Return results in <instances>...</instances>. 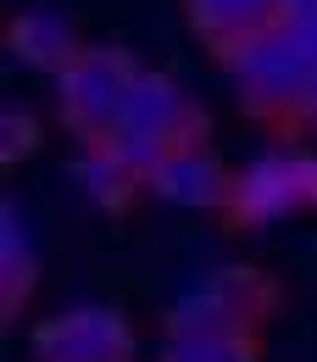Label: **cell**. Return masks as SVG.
Wrapping results in <instances>:
<instances>
[{
	"mask_svg": "<svg viewBox=\"0 0 317 362\" xmlns=\"http://www.w3.org/2000/svg\"><path fill=\"white\" fill-rule=\"evenodd\" d=\"M234 78L239 100L256 112V117H273V123H301V106L312 100L317 90V56L306 50V40L278 17L268 28L234 40V45L217 56Z\"/></svg>",
	"mask_w": 317,
	"mask_h": 362,
	"instance_id": "obj_1",
	"label": "cell"
},
{
	"mask_svg": "<svg viewBox=\"0 0 317 362\" xmlns=\"http://www.w3.org/2000/svg\"><path fill=\"white\" fill-rule=\"evenodd\" d=\"M100 145H106V156H112L128 179L145 184L167 151L206 145V112L189 100V90H184L179 78H167V73H139V84H134V95H128V106H123V117H117V129L100 139Z\"/></svg>",
	"mask_w": 317,
	"mask_h": 362,
	"instance_id": "obj_2",
	"label": "cell"
},
{
	"mask_svg": "<svg viewBox=\"0 0 317 362\" xmlns=\"http://www.w3.org/2000/svg\"><path fill=\"white\" fill-rule=\"evenodd\" d=\"M139 73H145V67H139L128 50L84 45L61 73H50V78H56L61 123L84 139V145H100V139L117 129V117H123V106H128V95H134Z\"/></svg>",
	"mask_w": 317,
	"mask_h": 362,
	"instance_id": "obj_3",
	"label": "cell"
},
{
	"mask_svg": "<svg viewBox=\"0 0 317 362\" xmlns=\"http://www.w3.org/2000/svg\"><path fill=\"white\" fill-rule=\"evenodd\" d=\"M278 290L251 268H212L201 284H189L179 301H167L162 329L167 334H195V329H256L273 313Z\"/></svg>",
	"mask_w": 317,
	"mask_h": 362,
	"instance_id": "obj_4",
	"label": "cell"
},
{
	"mask_svg": "<svg viewBox=\"0 0 317 362\" xmlns=\"http://www.w3.org/2000/svg\"><path fill=\"white\" fill-rule=\"evenodd\" d=\"M317 206V156L312 151H268L245 173H234L228 189V218L239 228L251 223H278Z\"/></svg>",
	"mask_w": 317,
	"mask_h": 362,
	"instance_id": "obj_5",
	"label": "cell"
},
{
	"mask_svg": "<svg viewBox=\"0 0 317 362\" xmlns=\"http://www.w3.org/2000/svg\"><path fill=\"white\" fill-rule=\"evenodd\" d=\"M34 362H134V329L117 307H67L28 329Z\"/></svg>",
	"mask_w": 317,
	"mask_h": 362,
	"instance_id": "obj_6",
	"label": "cell"
},
{
	"mask_svg": "<svg viewBox=\"0 0 317 362\" xmlns=\"http://www.w3.org/2000/svg\"><path fill=\"white\" fill-rule=\"evenodd\" d=\"M150 189L167 201V206H184V212H212V206H228V189H234V173H223V162L206 151V145H179L156 162L150 173Z\"/></svg>",
	"mask_w": 317,
	"mask_h": 362,
	"instance_id": "obj_7",
	"label": "cell"
},
{
	"mask_svg": "<svg viewBox=\"0 0 317 362\" xmlns=\"http://www.w3.org/2000/svg\"><path fill=\"white\" fill-rule=\"evenodd\" d=\"M184 11H189V23H195V34L223 56L234 40H245V34L278 23V17H284V0H184Z\"/></svg>",
	"mask_w": 317,
	"mask_h": 362,
	"instance_id": "obj_8",
	"label": "cell"
},
{
	"mask_svg": "<svg viewBox=\"0 0 317 362\" xmlns=\"http://www.w3.org/2000/svg\"><path fill=\"white\" fill-rule=\"evenodd\" d=\"M11 50H17L28 67L61 73L84 45H78V34H73V23H67L61 11H50V6H28V11L11 23Z\"/></svg>",
	"mask_w": 317,
	"mask_h": 362,
	"instance_id": "obj_9",
	"label": "cell"
},
{
	"mask_svg": "<svg viewBox=\"0 0 317 362\" xmlns=\"http://www.w3.org/2000/svg\"><path fill=\"white\" fill-rule=\"evenodd\" d=\"M156 362H256V329H195L167 334Z\"/></svg>",
	"mask_w": 317,
	"mask_h": 362,
	"instance_id": "obj_10",
	"label": "cell"
},
{
	"mask_svg": "<svg viewBox=\"0 0 317 362\" xmlns=\"http://www.w3.org/2000/svg\"><path fill=\"white\" fill-rule=\"evenodd\" d=\"M0 279H6V313H23V296L34 284V251L17 206H6V228H0Z\"/></svg>",
	"mask_w": 317,
	"mask_h": 362,
	"instance_id": "obj_11",
	"label": "cell"
},
{
	"mask_svg": "<svg viewBox=\"0 0 317 362\" xmlns=\"http://www.w3.org/2000/svg\"><path fill=\"white\" fill-rule=\"evenodd\" d=\"M73 179L84 184V195L100 201L106 212H117V206L134 195V184H139V179H128V173L106 156V145H90V156H78V162H73Z\"/></svg>",
	"mask_w": 317,
	"mask_h": 362,
	"instance_id": "obj_12",
	"label": "cell"
},
{
	"mask_svg": "<svg viewBox=\"0 0 317 362\" xmlns=\"http://www.w3.org/2000/svg\"><path fill=\"white\" fill-rule=\"evenodd\" d=\"M284 23H289V28H295V34L306 40V50L317 56V17H284Z\"/></svg>",
	"mask_w": 317,
	"mask_h": 362,
	"instance_id": "obj_13",
	"label": "cell"
},
{
	"mask_svg": "<svg viewBox=\"0 0 317 362\" xmlns=\"http://www.w3.org/2000/svg\"><path fill=\"white\" fill-rule=\"evenodd\" d=\"M23 145H28V117H23V112H17V117H11V156H17V151H23Z\"/></svg>",
	"mask_w": 317,
	"mask_h": 362,
	"instance_id": "obj_14",
	"label": "cell"
},
{
	"mask_svg": "<svg viewBox=\"0 0 317 362\" xmlns=\"http://www.w3.org/2000/svg\"><path fill=\"white\" fill-rule=\"evenodd\" d=\"M284 17H317V0H284Z\"/></svg>",
	"mask_w": 317,
	"mask_h": 362,
	"instance_id": "obj_15",
	"label": "cell"
},
{
	"mask_svg": "<svg viewBox=\"0 0 317 362\" xmlns=\"http://www.w3.org/2000/svg\"><path fill=\"white\" fill-rule=\"evenodd\" d=\"M301 123H306V129H312V134H317V90H312V100L301 106Z\"/></svg>",
	"mask_w": 317,
	"mask_h": 362,
	"instance_id": "obj_16",
	"label": "cell"
}]
</instances>
